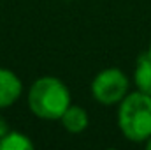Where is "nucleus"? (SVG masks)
<instances>
[{"instance_id":"6","label":"nucleus","mask_w":151,"mask_h":150,"mask_svg":"<svg viewBox=\"0 0 151 150\" xmlns=\"http://www.w3.org/2000/svg\"><path fill=\"white\" fill-rule=\"evenodd\" d=\"M134 81H135L139 92H142L146 95H151V57L148 55V51L142 53L137 58Z\"/></svg>"},{"instance_id":"2","label":"nucleus","mask_w":151,"mask_h":150,"mask_svg":"<svg viewBox=\"0 0 151 150\" xmlns=\"http://www.w3.org/2000/svg\"><path fill=\"white\" fill-rule=\"evenodd\" d=\"M118 125L130 141H148L151 136V95L132 92L123 97L118 108Z\"/></svg>"},{"instance_id":"4","label":"nucleus","mask_w":151,"mask_h":150,"mask_svg":"<svg viewBox=\"0 0 151 150\" xmlns=\"http://www.w3.org/2000/svg\"><path fill=\"white\" fill-rule=\"evenodd\" d=\"M23 92L21 79L9 69L0 67V108L14 104Z\"/></svg>"},{"instance_id":"10","label":"nucleus","mask_w":151,"mask_h":150,"mask_svg":"<svg viewBox=\"0 0 151 150\" xmlns=\"http://www.w3.org/2000/svg\"><path fill=\"white\" fill-rule=\"evenodd\" d=\"M148 55L151 57V42H150V48H148Z\"/></svg>"},{"instance_id":"8","label":"nucleus","mask_w":151,"mask_h":150,"mask_svg":"<svg viewBox=\"0 0 151 150\" xmlns=\"http://www.w3.org/2000/svg\"><path fill=\"white\" fill-rule=\"evenodd\" d=\"M7 133H9V125H7L5 118H2V117H0V140H2Z\"/></svg>"},{"instance_id":"1","label":"nucleus","mask_w":151,"mask_h":150,"mask_svg":"<svg viewBox=\"0 0 151 150\" xmlns=\"http://www.w3.org/2000/svg\"><path fill=\"white\" fill-rule=\"evenodd\" d=\"M28 106L34 115L44 120H58L70 106V92L55 76H42L28 90Z\"/></svg>"},{"instance_id":"5","label":"nucleus","mask_w":151,"mask_h":150,"mask_svg":"<svg viewBox=\"0 0 151 150\" xmlns=\"http://www.w3.org/2000/svg\"><path fill=\"white\" fill-rule=\"evenodd\" d=\"M62 125L69 131V133H83L88 127V113L84 111L81 106H69L65 113L62 115Z\"/></svg>"},{"instance_id":"7","label":"nucleus","mask_w":151,"mask_h":150,"mask_svg":"<svg viewBox=\"0 0 151 150\" xmlns=\"http://www.w3.org/2000/svg\"><path fill=\"white\" fill-rule=\"evenodd\" d=\"M34 143L30 138L23 133L18 131H9L2 140H0V150H32Z\"/></svg>"},{"instance_id":"3","label":"nucleus","mask_w":151,"mask_h":150,"mask_svg":"<svg viewBox=\"0 0 151 150\" xmlns=\"http://www.w3.org/2000/svg\"><path fill=\"white\" fill-rule=\"evenodd\" d=\"M130 81L127 74L116 67H109L100 71L91 81V95L100 104L111 106L121 103L123 97L128 94Z\"/></svg>"},{"instance_id":"9","label":"nucleus","mask_w":151,"mask_h":150,"mask_svg":"<svg viewBox=\"0 0 151 150\" xmlns=\"http://www.w3.org/2000/svg\"><path fill=\"white\" fill-rule=\"evenodd\" d=\"M146 147H148V149L151 150V136H150V138H148V141H146Z\"/></svg>"}]
</instances>
